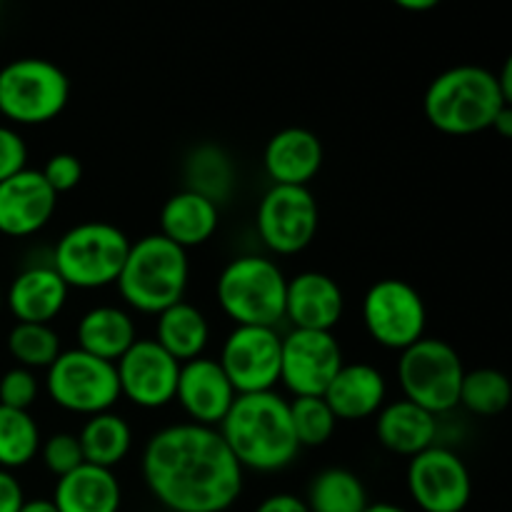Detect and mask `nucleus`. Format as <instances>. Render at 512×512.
I'll list each match as a JSON object with an SVG mask.
<instances>
[{
    "instance_id": "obj_1",
    "label": "nucleus",
    "mask_w": 512,
    "mask_h": 512,
    "mask_svg": "<svg viewBox=\"0 0 512 512\" xmlns=\"http://www.w3.org/2000/svg\"><path fill=\"white\" fill-rule=\"evenodd\" d=\"M145 488L170 512H225L243 495L245 470L218 428L165 425L150 435L140 458Z\"/></svg>"
},
{
    "instance_id": "obj_2",
    "label": "nucleus",
    "mask_w": 512,
    "mask_h": 512,
    "mask_svg": "<svg viewBox=\"0 0 512 512\" xmlns=\"http://www.w3.org/2000/svg\"><path fill=\"white\" fill-rule=\"evenodd\" d=\"M218 433L240 468L253 473H280L290 468L300 453L288 398L275 390L238 395L218 425Z\"/></svg>"
},
{
    "instance_id": "obj_3",
    "label": "nucleus",
    "mask_w": 512,
    "mask_h": 512,
    "mask_svg": "<svg viewBox=\"0 0 512 512\" xmlns=\"http://www.w3.org/2000/svg\"><path fill=\"white\" fill-rule=\"evenodd\" d=\"M510 105L495 73L483 65H455L435 75L423 95L425 120L445 135H475L490 130L495 115Z\"/></svg>"
},
{
    "instance_id": "obj_4",
    "label": "nucleus",
    "mask_w": 512,
    "mask_h": 512,
    "mask_svg": "<svg viewBox=\"0 0 512 512\" xmlns=\"http://www.w3.org/2000/svg\"><path fill=\"white\" fill-rule=\"evenodd\" d=\"M188 283V250L178 248L160 233L130 240V250L115 280L125 305L145 315H160L170 305L185 300Z\"/></svg>"
},
{
    "instance_id": "obj_5",
    "label": "nucleus",
    "mask_w": 512,
    "mask_h": 512,
    "mask_svg": "<svg viewBox=\"0 0 512 512\" xmlns=\"http://www.w3.org/2000/svg\"><path fill=\"white\" fill-rule=\"evenodd\" d=\"M285 288L283 268L273 258L250 253L225 263L215 280V298L235 325L278 328L285 320Z\"/></svg>"
},
{
    "instance_id": "obj_6",
    "label": "nucleus",
    "mask_w": 512,
    "mask_h": 512,
    "mask_svg": "<svg viewBox=\"0 0 512 512\" xmlns=\"http://www.w3.org/2000/svg\"><path fill=\"white\" fill-rule=\"evenodd\" d=\"M128 250L130 238L115 223L83 220L60 235L50 265L68 288L98 290L115 285Z\"/></svg>"
},
{
    "instance_id": "obj_7",
    "label": "nucleus",
    "mask_w": 512,
    "mask_h": 512,
    "mask_svg": "<svg viewBox=\"0 0 512 512\" xmlns=\"http://www.w3.org/2000/svg\"><path fill=\"white\" fill-rule=\"evenodd\" d=\"M70 100V80L48 58H18L0 68V115L15 125L53 123Z\"/></svg>"
},
{
    "instance_id": "obj_8",
    "label": "nucleus",
    "mask_w": 512,
    "mask_h": 512,
    "mask_svg": "<svg viewBox=\"0 0 512 512\" xmlns=\"http://www.w3.org/2000/svg\"><path fill=\"white\" fill-rule=\"evenodd\" d=\"M463 375L465 365L460 353L443 338L425 335L400 353L398 383L403 398L435 418L458 408Z\"/></svg>"
},
{
    "instance_id": "obj_9",
    "label": "nucleus",
    "mask_w": 512,
    "mask_h": 512,
    "mask_svg": "<svg viewBox=\"0 0 512 512\" xmlns=\"http://www.w3.org/2000/svg\"><path fill=\"white\" fill-rule=\"evenodd\" d=\"M45 390L58 408L75 415H98L113 410L120 400L115 363L100 360L80 348L63 350L45 375Z\"/></svg>"
},
{
    "instance_id": "obj_10",
    "label": "nucleus",
    "mask_w": 512,
    "mask_h": 512,
    "mask_svg": "<svg viewBox=\"0 0 512 512\" xmlns=\"http://www.w3.org/2000/svg\"><path fill=\"white\" fill-rule=\"evenodd\" d=\"M360 318L365 330L380 348L403 353L428 328V308L413 283L403 278L375 280L363 295Z\"/></svg>"
},
{
    "instance_id": "obj_11",
    "label": "nucleus",
    "mask_w": 512,
    "mask_h": 512,
    "mask_svg": "<svg viewBox=\"0 0 512 512\" xmlns=\"http://www.w3.org/2000/svg\"><path fill=\"white\" fill-rule=\"evenodd\" d=\"M320 210L310 188L270 185L255 210V230L275 255H298L318 235Z\"/></svg>"
},
{
    "instance_id": "obj_12",
    "label": "nucleus",
    "mask_w": 512,
    "mask_h": 512,
    "mask_svg": "<svg viewBox=\"0 0 512 512\" xmlns=\"http://www.w3.org/2000/svg\"><path fill=\"white\" fill-rule=\"evenodd\" d=\"M278 328L235 325L220 345L218 365L233 385L235 395L270 393L280 383Z\"/></svg>"
},
{
    "instance_id": "obj_13",
    "label": "nucleus",
    "mask_w": 512,
    "mask_h": 512,
    "mask_svg": "<svg viewBox=\"0 0 512 512\" xmlns=\"http://www.w3.org/2000/svg\"><path fill=\"white\" fill-rule=\"evenodd\" d=\"M343 363V348L333 333L290 328L280 340V383L293 398H323Z\"/></svg>"
},
{
    "instance_id": "obj_14",
    "label": "nucleus",
    "mask_w": 512,
    "mask_h": 512,
    "mask_svg": "<svg viewBox=\"0 0 512 512\" xmlns=\"http://www.w3.org/2000/svg\"><path fill=\"white\" fill-rule=\"evenodd\" d=\"M408 493L423 512H463L473 498V478L455 450L433 445L408 463Z\"/></svg>"
},
{
    "instance_id": "obj_15",
    "label": "nucleus",
    "mask_w": 512,
    "mask_h": 512,
    "mask_svg": "<svg viewBox=\"0 0 512 512\" xmlns=\"http://www.w3.org/2000/svg\"><path fill=\"white\" fill-rule=\"evenodd\" d=\"M115 373H118L120 398L125 395L138 408L158 410L175 400L180 363L153 338L135 340L115 360Z\"/></svg>"
},
{
    "instance_id": "obj_16",
    "label": "nucleus",
    "mask_w": 512,
    "mask_h": 512,
    "mask_svg": "<svg viewBox=\"0 0 512 512\" xmlns=\"http://www.w3.org/2000/svg\"><path fill=\"white\" fill-rule=\"evenodd\" d=\"M58 195L40 170L25 168L0 183V233L8 238H30L53 220Z\"/></svg>"
},
{
    "instance_id": "obj_17",
    "label": "nucleus",
    "mask_w": 512,
    "mask_h": 512,
    "mask_svg": "<svg viewBox=\"0 0 512 512\" xmlns=\"http://www.w3.org/2000/svg\"><path fill=\"white\" fill-rule=\"evenodd\" d=\"M235 398L238 395L215 358L200 355L188 363H180L175 400L185 410L190 423L218 428Z\"/></svg>"
},
{
    "instance_id": "obj_18",
    "label": "nucleus",
    "mask_w": 512,
    "mask_h": 512,
    "mask_svg": "<svg viewBox=\"0 0 512 512\" xmlns=\"http://www.w3.org/2000/svg\"><path fill=\"white\" fill-rule=\"evenodd\" d=\"M345 313V295L338 280L320 270H303L288 278L285 320L298 330L333 333Z\"/></svg>"
},
{
    "instance_id": "obj_19",
    "label": "nucleus",
    "mask_w": 512,
    "mask_h": 512,
    "mask_svg": "<svg viewBox=\"0 0 512 512\" xmlns=\"http://www.w3.org/2000/svg\"><path fill=\"white\" fill-rule=\"evenodd\" d=\"M323 160L325 150L320 138L300 125L278 130L263 150V168L273 185L308 188L310 180L323 168Z\"/></svg>"
},
{
    "instance_id": "obj_20",
    "label": "nucleus",
    "mask_w": 512,
    "mask_h": 512,
    "mask_svg": "<svg viewBox=\"0 0 512 512\" xmlns=\"http://www.w3.org/2000/svg\"><path fill=\"white\" fill-rule=\"evenodd\" d=\"M70 288L63 283L53 265H30L20 270L3 295L5 305L18 323L50 325L68 303Z\"/></svg>"
},
{
    "instance_id": "obj_21",
    "label": "nucleus",
    "mask_w": 512,
    "mask_h": 512,
    "mask_svg": "<svg viewBox=\"0 0 512 512\" xmlns=\"http://www.w3.org/2000/svg\"><path fill=\"white\" fill-rule=\"evenodd\" d=\"M323 400L338 420H368L388 403V380L370 363H343Z\"/></svg>"
},
{
    "instance_id": "obj_22",
    "label": "nucleus",
    "mask_w": 512,
    "mask_h": 512,
    "mask_svg": "<svg viewBox=\"0 0 512 512\" xmlns=\"http://www.w3.org/2000/svg\"><path fill=\"white\" fill-rule=\"evenodd\" d=\"M438 418L420 405L400 398L385 403L375 415V435L385 450L403 458H415L438 445Z\"/></svg>"
},
{
    "instance_id": "obj_23",
    "label": "nucleus",
    "mask_w": 512,
    "mask_h": 512,
    "mask_svg": "<svg viewBox=\"0 0 512 512\" xmlns=\"http://www.w3.org/2000/svg\"><path fill=\"white\" fill-rule=\"evenodd\" d=\"M50 503L58 512H120L123 488L113 470L83 463L55 480Z\"/></svg>"
},
{
    "instance_id": "obj_24",
    "label": "nucleus",
    "mask_w": 512,
    "mask_h": 512,
    "mask_svg": "<svg viewBox=\"0 0 512 512\" xmlns=\"http://www.w3.org/2000/svg\"><path fill=\"white\" fill-rule=\"evenodd\" d=\"M218 223V205L193 190H178L160 208V235L183 250L208 243L218 230Z\"/></svg>"
},
{
    "instance_id": "obj_25",
    "label": "nucleus",
    "mask_w": 512,
    "mask_h": 512,
    "mask_svg": "<svg viewBox=\"0 0 512 512\" xmlns=\"http://www.w3.org/2000/svg\"><path fill=\"white\" fill-rule=\"evenodd\" d=\"M75 340H78L75 348L115 363L138 340V330L128 310L118 305H95L88 313L80 315Z\"/></svg>"
},
{
    "instance_id": "obj_26",
    "label": "nucleus",
    "mask_w": 512,
    "mask_h": 512,
    "mask_svg": "<svg viewBox=\"0 0 512 512\" xmlns=\"http://www.w3.org/2000/svg\"><path fill=\"white\" fill-rule=\"evenodd\" d=\"M155 343L178 363L200 358L210 343V320L198 305L180 300L155 315Z\"/></svg>"
},
{
    "instance_id": "obj_27",
    "label": "nucleus",
    "mask_w": 512,
    "mask_h": 512,
    "mask_svg": "<svg viewBox=\"0 0 512 512\" xmlns=\"http://www.w3.org/2000/svg\"><path fill=\"white\" fill-rule=\"evenodd\" d=\"M78 440L85 463L113 470L128 458L133 448V428L123 415L108 410V413L90 415L80 428Z\"/></svg>"
},
{
    "instance_id": "obj_28",
    "label": "nucleus",
    "mask_w": 512,
    "mask_h": 512,
    "mask_svg": "<svg viewBox=\"0 0 512 512\" xmlns=\"http://www.w3.org/2000/svg\"><path fill=\"white\" fill-rule=\"evenodd\" d=\"M185 180H188L185 190H193L220 205L235 188V165L220 145L203 143L193 148L185 160Z\"/></svg>"
},
{
    "instance_id": "obj_29",
    "label": "nucleus",
    "mask_w": 512,
    "mask_h": 512,
    "mask_svg": "<svg viewBox=\"0 0 512 512\" xmlns=\"http://www.w3.org/2000/svg\"><path fill=\"white\" fill-rule=\"evenodd\" d=\"M310 512H363L370 505L365 483L348 468H325L305 495Z\"/></svg>"
},
{
    "instance_id": "obj_30",
    "label": "nucleus",
    "mask_w": 512,
    "mask_h": 512,
    "mask_svg": "<svg viewBox=\"0 0 512 512\" xmlns=\"http://www.w3.org/2000/svg\"><path fill=\"white\" fill-rule=\"evenodd\" d=\"M512 400V385L508 375L498 368H475L465 370L463 383H460L458 405H463L468 413L480 418H493L508 410Z\"/></svg>"
},
{
    "instance_id": "obj_31",
    "label": "nucleus",
    "mask_w": 512,
    "mask_h": 512,
    "mask_svg": "<svg viewBox=\"0 0 512 512\" xmlns=\"http://www.w3.org/2000/svg\"><path fill=\"white\" fill-rule=\"evenodd\" d=\"M40 428L25 410L0 405V468L18 470L35 460L40 450Z\"/></svg>"
},
{
    "instance_id": "obj_32",
    "label": "nucleus",
    "mask_w": 512,
    "mask_h": 512,
    "mask_svg": "<svg viewBox=\"0 0 512 512\" xmlns=\"http://www.w3.org/2000/svg\"><path fill=\"white\" fill-rule=\"evenodd\" d=\"M8 350L18 368L25 370H48L55 363L63 348L60 335L53 325L43 323H15L8 333Z\"/></svg>"
},
{
    "instance_id": "obj_33",
    "label": "nucleus",
    "mask_w": 512,
    "mask_h": 512,
    "mask_svg": "<svg viewBox=\"0 0 512 512\" xmlns=\"http://www.w3.org/2000/svg\"><path fill=\"white\" fill-rule=\"evenodd\" d=\"M290 405V423H293L295 440L300 448H323L330 443L338 428V418L328 408L323 398L310 395V398H293Z\"/></svg>"
},
{
    "instance_id": "obj_34",
    "label": "nucleus",
    "mask_w": 512,
    "mask_h": 512,
    "mask_svg": "<svg viewBox=\"0 0 512 512\" xmlns=\"http://www.w3.org/2000/svg\"><path fill=\"white\" fill-rule=\"evenodd\" d=\"M38 455L43 460L45 470L53 473L55 478H63V475L73 473L75 468H80L85 463L80 440L73 433H53L48 438H43L40 440Z\"/></svg>"
},
{
    "instance_id": "obj_35",
    "label": "nucleus",
    "mask_w": 512,
    "mask_h": 512,
    "mask_svg": "<svg viewBox=\"0 0 512 512\" xmlns=\"http://www.w3.org/2000/svg\"><path fill=\"white\" fill-rule=\"evenodd\" d=\"M38 393L40 383L33 370H25L15 365V368L5 370L3 378H0V405L3 408L25 410L28 413L35 405V400H38Z\"/></svg>"
},
{
    "instance_id": "obj_36",
    "label": "nucleus",
    "mask_w": 512,
    "mask_h": 512,
    "mask_svg": "<svg viewBox=\"0 0 512 512\" xmlns=\"http://www.w3.org/2000/svg\"><path fill=\"white\" fill-rule=\"evenodd\" d=\"M40 175L53 188L55 195H63L80 185V180H83V163L73 153H55L45 160V165L40 168Z\"/></svg>"
},
{
    "instance_id": "obj_37",
    "label": "nucleus",
    "mask_w": 512,
    "mask_h": 512,
    "mask_svg": "<svg viewBox=\"0 0 512 512\" xmlns=\"http://www.w3.org/2000/svg\"><path fill=\"white\" fill-rule=\"evenodd\" d=\"M28 145L10 125H0V183L28 168Z\"/></svg>"
},
{
    "instance_id": "obj_38",
    "label": "nucleus",
    "mask_w": 512,
    "mask_h": 512,
    "mask_svg": "<svg viewBox=\"0 0 512 512\" xmlns=\"http://www.w3.org/2000/svg\"><path fill=\"white\" fill-rule=\"evenodd\" d=\"M25 503V493L20 480L10 470L0 468V512H20Z\"/></svg>"
},
{
    "instance_id": "obj_39",
    "label": "nucleus",
    "mask_w": 512,
    "mask_h": 512,
    "mask_svg": "<svg viewBox=\"0 0 512 512\" xmlns=\"http://www.w3.org/2000/svg\"><path fill=\"white\" fill-rule=\"evenodd\" d=\"M253 512H310L305 498L293 493H273L258 503Z\"/></svg>"
},
{
    "instance_id": "obj_40",
    "label": "nucleus",
    "mask_w": 512,
    "mask_h": 512,
    "mask_svg": "<svg viewBox=\"0 0 512 512\" xmlns=\"http://www.w3.org/2000/svg\"><path fill=\"white\" fill-rule=\"evenodd\" d=\"M490 128H493L500 138H512V108L510 105H505V108L495 115V120Z\"/></svg>"
},
{
    "instance_id": "obj_41",
    "label": "nucleus",
    "mask_w": 512,
    "mask_h": 512,
    "mask_svg": "<svg viewBox=\"0 0 512 512\" xmlns=\"http://www.w3.org/2000/svg\"><path fill=\"white\" fill-rule=\"evenodd\" d=\"M495 80H498V88L503 93V98L512 103V60H505L503 70H500V75H495Z\"/></svg>"
},
{
    "instance_id": "obj_42",
    "label": "nucleus",
    "mask_w": 512,
    "mask_h": 512,
    "mask_svg": "<svg viewBox=\"0 0 512 512\" xmlns=\"http://www.w3.org/2000/svg\"><path fill=\"white\" fill-rule=\"evenodd\" d=\"M20 512H58V510H55V505L50 503L48 498H33V500H25Z\"/></svg>"
},
{
    "instance_id": "obj_43",
    "label": "nucleus",
    "mask_w": 512,
    "mask_h": 512,
    "mask_svg": "<svg viewBox=\"0 0 512 512\" xmlns=\"http://www.w3.org/2000/svg\"><path fill=\"white\" fill-rule=\"evenodd\" d=\"M398 5L410 13H420V10H433L438 0H398Z\"/></svg>"
},
{
    "instance_id": "obj_44",
    "label": "nucleus",
    "mask_w": 512,
    "mask_h": 512,
    "mask_svg": "<svg viewBox=\"0 0 512 512\" xmlns=\"http://www.w3.org/2000/svg\"><path fill=\"white\" fill-rule=\"evenodd\" d=\"M363 512H410V510L400 508V505L395 503H370Z\"/></svg>"
},
{
    "instance_id": "obj_45",
    "label": "nucleus",
    "mask_w": 512,
    "mask_h": 512,
    "mask_svg": "<svg viewBox=\"0 0 512 512\" xmlns=\"http://www.w3.org/2000/svg\"><path fill=\"white\" fill-rule=\"evenodd\" d=\"M3 303H5V300H3V290H0V310H3Z\"/></svg>"
}]
</instances>
